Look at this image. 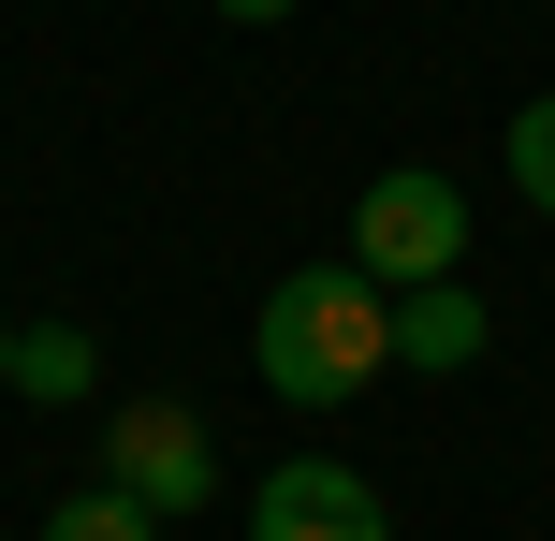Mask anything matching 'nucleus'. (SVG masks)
Masks as SVG:
<instances>
[{
  "label": "nucleus",
  "mask_w": 555,
  "mask_h": 541,
  "mask_svg": "<svg viewBox=\"0 0 555 541\" xmlns=\"http://www.w3.org/2000/svg\"><path fill=\"white\" fill-rule=\"evenodd\" d=\"M103 484H132L146 513H205V484H220V439H205V410L132 396V410L103 425Z\"/></svg>",
  "instance_id": "7ed1b4c3"
},
{
  "label": "nucleus",
  "mask_w": 555,
  "mask_h": 541,
  "mask_svg": "<svg viewBox=\"0 0 555 541\" xmlns=\"http://www.w3.org/2000/svg\"><path fill=\"white\" fill-rule=\"evenodd\" d=\"M395 366H424V381L482 366V293H468V279H424V293H395Z\"/></svg>",
  "instance_id": "39448f33"
},
{
  "label": "nucleus",
  "mask_w": 555,
  "mask_h": 541,
  "mask_svg": "<svg viewBox=\"0 0 555 541\" xmlns=\"http://www.w3.org/2000/svg\"><path fill=\"white\" fill-rule=\"evenodd\" d=\"M249 541H395V513H380L365 468L293 454V468H263V484H249Z\"/></svg>",
  "instance_id": "20e7f679"
},
{
  "label": "nucleus",
  "mask_w": 555,
  "mask_h": 541,
  "mask_svg": "<svg viewBox=\"0 0 555 541\" xmlns=\"http://www.w3.org/2000/svg\"><path fill=\"white\" fill-rule=\"evenodd\" d=\"M44 541H162V513H146L132 484H74V498L44 513Z\"/></svg>",
  "instance_id": "0eeeda50"
},
{
  "label": "nucleus",
  "mask_w": 555,
  "mask_h": 541,
  "mask_svg": "<svg viewBox=\"0 0 555 541\" xmlns=\"http://www.w3.org/2000/svg\"><path fill=\"white\" fill-rule=\"evenodd\" d=\"M249 366H263L278 410H351L365 381L395 366V293L365 279L351 249H336V263H293V279L263 293V322H249Z\"/></svg>",
  "instance_id": "f257e3e1"
},
{
  "label": "nucleus",
  "mask_w": 555,
  "mask_h": 541,
  "mask_svg": "<svg viewBox=\"0 0 555 541\" xmlns=\"http://www.w3.org/2000/svg\"><path fill=\"white\" fill-rule=\"evenodd\" d=\"M512 191H527L541 220H555V88H541L527 117H512Z\"/></svg>",
  "instance_id": "6e6552de"
},
{
  "label": "nucleus",
  "mask_w": 555,
  "mask_h": 541,
  "mask_svg": "<svg viewBox=\"0 0 555 541\" xmlns=\"http://www.w3.org/2000/svg\"><path fill=\"white\" fill-rule=\"evenodd\" d=\"M0 396H15V322H0Z\"/></svg>",
  "instance_id": "9d476101"
},
{
  "label": "nucleus",
  "mask_w": 555,
  "mask_h": 541,
  "mask_svg": "<svg viewBox=\"0 0 555 541\" xmlns=\"http://www.w3.org/2000/svg\"><path fill=\"white\" fill-rule=\"evenodd\" d=\"M220 15H234V29H278V15H293V0H220Z\"/></svg>",
  "instance_id": "1a4fd4ad"
},
{
  "label": "nucleus",
  "mask_w": 555,
  "mask_h": 541,
  "mask_svg": "<svg viewBox=\"0 0 555 541\" xmlns=\"http://www.w3.org/2000/svg\"><path fill=\"white\" fill-rule=\"evenodd\" d=\"M88 381H103V337H88V322H15V396L74 410Z\"/></svg>",
  "instance_id": "423d86ee"
},
{
  "label": "nucleus",
  "mask_w": 555,
  "mask_h": 541,
  "mask_svg": "<svg viewBox=\"0 0 555 541\" xmlns=\"http://www.w3.org/2000/svg\"><path fill=\"white\" fill-rule=\"evenodd\" d=\"M351 263L380 293H424V279H468V191L439 162H395L351 191Z\"/></svg>",
  "instance_id": "f03ea898"
}]
</instances>
